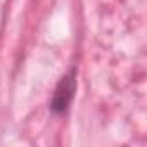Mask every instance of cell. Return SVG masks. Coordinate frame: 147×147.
Listing matches in <instances>:
<instances>
[{"label": "cell", "mask_w": 147, "mask_h": 147, "mask_svg": "<svg viewBox=\"0 0 147 147\" xmlns=\"http://www.w3.org/2000/svg\"><path fill=\"white\" fill-rule=\"evenodd\" d=\"M75 92H76V69L73 67L57 83V87L52 94L50 104H49L50 111L54 114H64L69 109L73 99H75Z\"/></svg>", "instance_id": "1"}]
</instances>
